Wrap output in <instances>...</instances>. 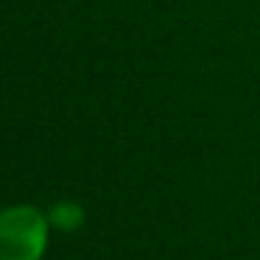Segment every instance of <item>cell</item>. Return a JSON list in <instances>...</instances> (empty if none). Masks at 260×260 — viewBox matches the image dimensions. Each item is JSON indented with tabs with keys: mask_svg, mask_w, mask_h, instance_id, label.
I'll list each match as a JSON object with an SVG mask.
<instances>
[{
	"mask_svg": "<svg viewBox=\"0 0 260 260\" xmlns=\"http://www.w3.org/2000/svg\"><path fill=\"white\" fill-rule=\"evenodd\" d=\"M48 221H51L53 226H59V230H64V232H73L84 224V207L76 204V202H59L51 207Z\"/></svg>",
	"mask_w": 260,
	"mask_h": 260,
	"instance_id": "obj_2",
	"label": "cell"
},
{
	"mask_svg": "<svg viewBox=\"0 0 260 260\" xmlns=\"http://www.w3.org/2000/svg\"><path fill=\"white\" fill-rule=\"evenodd\" d=\"M48 246V218L37 207L0 210V260H40Z\"/></svg>",
	"mask_w": 260,
	"mask_h": 260,
	"instance_id": "obj_1",
	"label": "cell"
}]
</instances>
